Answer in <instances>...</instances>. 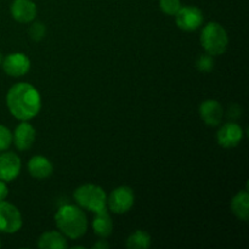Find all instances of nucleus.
<instances>
[{
    "label": "nucleus",
    "mask_w": 249,
    "mask_h": 249,
    "mask_svg": "<svg viewBox=\"0 0 249 249\" xmlns=\"http://www.w3.org/2000/svg\"><path fill=\"white\" fill-rule=\"evenodd\" d=\"M6 106L15 118L29 121L40 112V94L29 83H17L7 91Z\"/></svg>",
    "instance_id": "nucleus-1"
},
{
    "label": "nucleus",
    "mask_w": 249,
    "mask_h": 249,
    "mask_svg": "<svg viewBox=\"0 0 249 249\" xmlns=\"http://www.w3.org/2000/svg\"><path fill=\"white\" fill-rule=\"evenodd\" d=\"M55 223L58 230L71 240H77L88 231V219L82 208L73 204H65L55 214Z\"/></svg>",
    "instance_id": "nucleus-2"
},
{
    "label": "nucleus",
    "mask_w": 249,
    "mask_h": 249,
    "mask_svg": "<svg viewBox=\"0 0 249 249\" xmlns=\"http://www.w3.org/2000/svg\"><path fill=\"white\" fill-rule=\"evenodd\" d=\"M201 44L207 53L212 56L223 55L228 49L229 38L225 28L220 23L209 22L201 33Z\"/></svg>",
    "instance_id": "nucleus-3"
},
{
    "label": "nucleus",
    "mask_w": 249,
    "mask_h": 249,
    "mask_svg": "<svg viewBox=\"0 0 249 249\" xmlns=\"http://www.w3.org/2000/svg\"><path fill=\"white\" fill-rule=\"evenodd\" d=\"M73 196H74V201L77 202L78 206L90 212H94V213L106 208L107 206L106 192L97 185H82L75 190Z\"/></svg>",
    "instance_id": "nucleus-4"
},
{
    "label": "nucleus",
    "mask_w": 249,
    "mask_h": 249,
    "mask_svg": "<svg viewBox=\"0 0 249 249\" xmlns=\"http://www.w3.org/2000/svg\"><path fill=\"white\" fill-rule=\"evenodd\" d=\"M135 202V195L131 187L119 186L111 192L107 198V206L114 214H124L131 209Z\"/></svg>",
    "instance_id": "nucleus-5"
},
{
    "label": "nucleus",
    "mask_w": 249,
    "mask_h": 249,
    "mask_svg": "<svg viewBox=\"0 0 249 249\" xmlns=\"http://www.w3.org/2000/svg\"><path fill=\"white\" fill-rule=\"evenodd\" d=\"M22 215L17 207L9 202H0V232L15 233L21 230Z\"/></svg>",
    "instance_id": "nucleus-6"
},
{
    "label": "nucleus",
    "mask_w": 249,
    "mask_h": 249,
    "mask_svg": "<svg viewBox=\"0 0 249 249\" xmlns=\"http://www.w3.org/2000/svg\"><path fill=\"white\" fill-rule=\"evenodd\" d=\"M174 16L177 26L182 31H196L203 24V14L196 6H181Z\"/></svg>",
    "instance_id": "nucleus-7"
},
{
    "label": "nucleus",
    "mask_w": 249,
    "mask_h": 249,
    "mask_svg": "<svg viewBox=\"0 0 249 249\" xmlns=\"http://www.w3.org/2000/svg\"><path fill=\"white\" fill-rule=\"evenodd\" d=\"M1 66L7 75L17 78L28 73L31 68V61L24 53H12L2 60Z\"/></svg>",
    "instance_id": "nucleus-8"
},
{
    "label": "nucleus",
    "mask_w": 249,
    "mask_h": 249,
    "mask_svg": "<svg viewBox=\"0 0 249 249\" xmlns=\"http://www.w3.org/2000/svg\"><path fill=\"white\" fill-rule=\"evenodd\" d=\"M243 139V129L240 124L229 122L225 123L216 133L218 143L224 148H232L240 145Z\"/></svg>",
    "instance_id": "nucleus-9"
},
{
    "label": "nucleus",
    "mask_w": 249,
    "mask_h": 249,
    "mask_svg": "<svg viewBox=\"0 0 249 249\" xmlns=\"http://www.w3.org/2000/svg\"><path fill=\"white\" fill-rule=\"evenodd\" d=\"M21 160L14 152H2L0 155V180L11 182L21 173Z\"/></svg>",
    "instance_id": "nucleus-10"
},
{
    "label": "nucleus",
    "mask_w": 249,
    "mask_h": 249,
    "mask_svg": "<svg viewBox=\"0 0 249 249\" xmlns=\"http://www.w3.org/2000/svg\"><path fill=\"white\" fill-rule=\"evenodd\" d=\"M36 140V129L33 128L28 121H22L15 129L12 134V142L15 143L17 150L27 151L33 146Z\"/></svg>",
    "instance_id": "nucleus-11"
},
{
    "label": "nucleus",
    "mask_w": 249,
    "mask_h": 249,
    "mask_svg": "<svg viewBox=\"0 0 249 249\" xmlns=\"http://www.w3.org/2000/svg\"><path fill=\"white\" fill-rule=\"evenodd\" d=\"M199 116L208 126H218L224 117L223 106L216 100H206L199 106Z\"/></svg>",
    "instance_id": "nucleus-12"
},
{
    "label": "nucleus",
    "mask_w": 249,
    "mask_h": 249,
    "mask_svg": "<svg viewBox=\"0 0 249 249\" xmlns=\"http://www.w3.org/2000/svg\"><path fill=\"white\" fill-rule=\"evenodd\" d=\"M10 11L15 21L19 23H29L36 19V5L32 0H14Z\"/></svg>",
    "instance_id": "nucleus-13"
},
{
    "label": "nucleus",
    "mask_w": 249,
    "mask_h": 249,
    "mask_svg": "<svg viewBox=\"0 0 249 249\" xmlns=\"http://www.w3.org/2000/svg\"><path fill=\"white\" fill-rule=\"evenodd\" d=\"M53 167L44 156H34L28 162V172L36 179H46L53 174Z\"/></svg>",
    "instance_id": "nucleus-14"
},
{
    "label": "nucleus",
    "mask_w": 249,
    "mask_h": 249,
    "mask_svg": "<svg viewBox=\"0 0 249 249\" xmlns=\"http://www.w3.org/2000/svg\"><path fill=\"white\" fill-rule=\"evenodd\" d=\"M95 214H96V216L92 221L94 232L101 238L109 237L113 232V223H112L111 215H109L107 208L101 209V211L96 212Z\"/></svg>",
    "instance_id": "nucleus-15"
},
{
    "label": "nucleus",
    "mask_w": 249,
    "mask_h": 249,
    "mask_svg": "<svg viewBox=\"0 0 249 249\" xmlns=\"http://www.w3.org/2000/svg\"><path fill=\"white\" fill-rule=\"evenodd\" d=\"M38 247L41 249H66L68 247L66 236L58 231L44 232L38 240Z\"/></svg>",
    "instance_id": "nucleus-16"
},
{
    "label": "nucleus",
    "mask_w": 249,
    "mask_h": 249,
    "mask_svg": "<svg viewBox=\"0 0 249 249\" xmlns=\"http://www.w3.org/2000/svg\"><path fill=\"white\" fill-rule=\"evenodd\" d=\"M249 195L247 190H243L240 191L238 194H236V196L232 198L231 202V209H232V213L237 216L240 220L248 221L249 218Z\"/></svg>",
    "instance_id": "nucleus-17"
},
{
    "label": "nucleus",
    "mask_w": 249,
    "mask_h": 249,
    "mask_svg": "<svg viewBox=\"0 0 249 249\" xmlns=\"http://www.w3.org/2000/svg\"><path fill=\"white\" fill-rule=\"evenodd\" d=\"M151 246V236L146 231L136 230L126 240L129 249H147Z\"/></svg>",
    "instance_id": "nucleus-18"
},
{
    "label": "nucleus",
    "mask_w": 249,
    "mask_h": 249,
    "mask_svg": "<svg viewBox=\"0 0 249 249\" xmlns=\"http://www.w3.org/2000/svg\"><path fill=\"white\" fill-rule=\"evenodd\" d=\"M214 56L209 55V53H203V55L198 56L196 60V67L199 72H211L214 68Z\"/></svg>",
    "instance_id": "nucleus-19"
},
{
    "label": "nucleus",
    "mask_w": 249,
    "mask_h": 249,
    "mask_svg": "<svg viewBox=\"0 0 249 249\" xmlns=\"http://www.w3.org/2000/svg\"><path fill=\"white\" fill-rule=\"evenodd\" d=\"M160 7L164 14L174 16L181 7V0H160Z\"/></svg>",
    "instance_id": "nucleus-20"
},
{
    "label": "nucleus",
    "mask_w": 249,
    "mask_h": 249,
    "mask_svg": "<svg viewBox=\"0 0 249 249\" xmlns=\"http://www.w3.org/2000/svg\"><path fill=\"white\" fill-rule=\"evenodd\" d=\"M29 36H31L32 40L34 41H40L41 39H44L46 34V27L45 24L41 23V22H33L32 26L29 27Z\"/></svg>",
    "instance_id": "nucleus-21"
},
{
    "label": "nucleus",
    "mask_w": 249,
    "mask_h": 249,
    "mask_svg": "<svg viewBox=\"0 0 249 249\" xmlns=\"http://www.w3.org/2000/svg\"><path fill=\"white\" fill-rule=\"evenodd\" d=\"M12 133L5 125H0V152H4L11 146Z\"/></svg>",
    "instance_id": "nucleus-22"
},
{
    "label": "nucleus",
    "mask_w": 249,
    "mask_h": 249,
    "mask_svg": "<svg viewBox=\"0 0 249 249\" xmlns=\"http://www.w3.org/2000/svg\"><path fill=\"white\" fill-rule=\"evenodd\" d=\"M9 195V189H7V185L6 182L0 180V202L5 201V198L7 197Z\"/></svg>",
    "instance_id": "nucleus-23"
},
{
    "label": "nucleus",
    "mask_w": 249,
    "mask_h": 249,
    "mask_svg": "<svg viewBox=\"0 0 249 249\" xmlns=\"http://www.w3.org/2000/svg\"><path fill=\"white\" fill-rule=\"evenodd\" d=\"M92 248H95V249H108L109 245L106 242V240H104V238H102V240L97 241V242L95 243L94 246H92Z\"/></svg>",
    "instance_id": "nucleus-24"
},
{
    "label": "nucleus",
    "mask_w": 249,
    "mask_h": 249,
    "mask_svg": "<svg viewBox=\"0 0 249 249\" xmlns=\"http://www.w3.org/2000/svg\"><path fill=\"white\" fill-rule=\"evenodd\" d=\"M2 60H4V57H2V53H0V66H1V63H2Z\"/></svg>",
    "instance_id": "nucleus-25"
},
{
    "label": "nucleus",
    "mask_w": 249,
    "mask_h": 249,
    "mask_svg": "<svg viewBox=\"0 0 249 249\" xmlns=\"http://www.w3.org/2000/svg\"><path fill=\"white\" fill-rule=\"evenodd\" d=\"M0 247H1V242H0Z\"/></svg>",
    "instance_id": "nucleus-26"
}]
</instances>
